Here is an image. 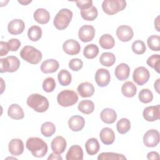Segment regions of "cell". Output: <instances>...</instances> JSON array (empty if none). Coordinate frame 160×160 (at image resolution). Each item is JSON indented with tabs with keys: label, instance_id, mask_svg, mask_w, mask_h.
Returning a JSON list of instances; mask_svg holds the SVG:
<instances>
[{
	"label": "cell",
	"instance_id": "35",
	"mask_svg": "<svg viewBox=\"0 0 160 160\" xmlns=\"http://www.w3.org/2000/svg\"><path fill=\"white\" fill-rule=\"evenodd\" d=\"M81 17L86 21H94L98 15V11L96 7L92 6L91 8L84 9L81 10Z\"/></svg>",
	"mask_w": 160,
	"mask_h": 160
},
{
	"label": "cell",
	"instance_id": "40",
	"mask_svg": "<svg viewBox=\"0 0 160 160\" xmlns=\"http://www.w3.org/2000/svg\"><path fill=\"white\" fill-rule=\"evenodd\" d=\"M147 64L153 68L158 73L160 70V56L159 54H153L149 57L146 61Z\"/></svg>",
	"mask_w": 160,
	"mask_h": 160
},
{
	"label": "cell",
	"instance_id": "27",
	"mask_svg": "<svg viewBox=\"0 0 160 160\" xmlns=\"http://www.w3.org/2000/svg\"><path fill=\"white\" fill-rule=\"evenodd\" d=\"M85 148L87 153L89 155H94L97 154L100 149V144L97 139L92 138L89 139L85 144Z\"/></svg>",
	"mask_w": 160,
	"mask_h": 160
},
{
	"label": "cell",
	"instance_id": "23",
	"mask_svg": "<svg viewBox=\"0 0 160 160\" xmlns=\"http://www.w3.org/2000/svg\"><path fill=\"white\" fill-rule=\"evenodd\" d=\"M77 91L81 97L88 98L94 94V88L91 83L89 82H83L79 84Z\"/></svg>",
	"mask_w": 160,
	"mask_h": 160
},
{
	"label": "cell",
	"instance_id": "22",
	"mask_svg": "<svg viewBox=\"0 0 160 160\" xmlns=\"http://www.w3.org/2000/svg\"><path fill=\"white\" fill-rule=\"evenodd\" d=\"M115 76L119 81H124L129 78L130 68L126 63H121L116 66L114 71Z\"/></svg>",
	"mask_w": 160,
	"mask_h": 160
},
{
	"label": "cell",
	"instance_id": "14",
	"mask_svg": "<svg viewBox=\"0 0 160 160\" xmlns=\"http://www.w3.org/2000/svg\"><path fill=\"white\" fill-rule=\"evenodd\" d=\"M63 51L69 55L78 54L81 50L79 43L72 39L66 40L62 44Z\"/></svg>",
	"mask_w": 160,
	"mask_h": 160
},
{
	"label": "cell",
	"instance_id": "9",
	"mask_svg": "<svg viewBox=\"0 0 160 160\" xmlns=\"http://www.w3.org/2000/svg\"><path fill=\"white\" fill-rule=\"evenodd\" d=\"M159 132L156 129L148 130L143 136V143L148 148H154L159 142Z\"/></svg>",
	"mask_w": 160,
	"mask_h": 160
},
{
	"label": "cell",
	"instance_id": "3",
	"mask_svg": "<svg viewBox=\"0 0 160 160\" xmlns=\"http://www.w3.org/2000/svg\"><path fill=\"white\" fill-rule=\"evenodd\" d=\"M72 15V12L69 9H61L54 18L53 24L54 27L58 30L65 29L71 21Z\"/></svg>",
	"mask_w": 160,
	"mask_h": 160
},
{
	"label": "cell",
	"instance_id": "12",
	"mask_svg": "<svg viewBox=\"0 0 160 160\" xmlns=\"http://www.w3.org/2000/svg\"><path fill=\"white\" fill-rule=\"evenodd\" d=\"M95 81L99 87H105L110 82L111 76L109 71L104 68H100L97 70L95 74Z\"/></svg>",
	"mask_w": 160,
	"mask_h": 160
},
{
	"label": "cell",
	"instance_id": "46",
	"mask_svg": "<svg viewBox=\"0 0 160 160\" xmlns=\"http://www.w3.org/2000/svg\"><path fill=\"white\" fill-rule=\"evenodd\" d=\"M8 43L9 48V50L11 51H16L21 46L20 41L16 38L10 39L8 41Z\"/></svg>",
	"mask_w": 160,
	"mask_h": 160
},
{
	"label": "cell",
	"instance_id": "36",
	"mask_svg": "<svg viewBox=\"0 0 160 160\" xmlns=\"http://www.w3.org/2000/svg\"><path fill=\"white\" fill-rule=\"evenodd\" d=\"M99 53V48L94 44H90L85 46L83 51V54L87 59H93L97 56Z\"/></svg>",
	"mask_w": 160,
	"mask_h": 160
},
{
	"label": "cell",
	"instance_id": "11",
	"mask_svg": "<svg viewBox=\"0 0 160 160\" xmlns=\"http://www.w3.org/2000/svg\"><path fill=\"white\" fill-rule=\"evenodd\" d=\"M144 119L149 122L158 120L160 118V106H151L146 107L142 112Z\"/></svg>",
	"mask_w": 160,
	"mask_h": 160
},
{
	"label": "cell",
	"instance_id": "1",
	"mask_svg": "<svg viewBox=\"0 0 160 160\" xmlns=\"http://www.w3.org/2000/svg\"><path fill=\"white\" fill-rule=\"evenodd\" d=\"M26 147L36 158H42L48 152L46 142L38 137L28 138L26 143Z\"/></svg>",
	"mask_w": 160,
	"mask_h": 160
},
{
	"label": "cell",
	"instance_id": "33",
	"mask_svg": "<svg viewBox=\"0 0 160 160\" xmlns=\"http://www.w3.org/2000/svg\"><path fill=\"white\" fill-rule=\"evenodd\" d=\"M97 159L98 160H124L126 159V158L122 154L106 152L99 154Z\"/></svg>",
	"mask_w": 160,
	"mask_h": 160
},
{
	"label": "cell",
	"instance_id": "16",
	"mask_svg": "<svg viewBox=\"0 0 160 160\" xmlns=\"http://www.w3.org/2000/svg\"><path fill=\"white\" fill-rule=\"evenodd\" d=\"M9 152L14 156L21 155L24 151V143L21 139L15 138L10 141L8 145Z\"/></svg>",
	"mask_w": 160,
	"mask_h": 160
},
{
	"label": "cell",
	"instance_id": "21",
	"mask_svg": "<svg viewBox=\"0 0 160 160\" xmlns=\"http://www.w3.org/2000/svg\"><path fill=\"white\" fill-rule=\"evenodd\" d=\"M99 138L103 144L110 145L112 144L115 140V134L112 129L104 128L99 133Z\"/></svg>",
	"mask_w": 160,
	"mask_h": 160
},
{
	"label": "cell",
	"instance_id": "32",
	"mask_svg": "<svg viewBox=\"0 0 160 160\" xmlns=\"http://www.w3.org/2000/svg\"><path fill=\"white\" fill-rule=\"evenodd\" d=\"M58 79L61 86H67L71 84L72 76L68 71L66 69H61L58 74Z\"/></svg>",
	"mask_w": 160,
	"mask_h": 160
},
{
	"label": "cell",
	"instance_id": "51",
	"mask_svg": "<svg viewBox=\"0 0 160 160\" xmlns=\"http://www.w3.org/2000/svg\"><path fill=\"white\" fill-rule=\"evenodd\" d=\"M159 81H160V79L158 78L156 81L154 82V87L155 88V90L156 91V92L158 93L159 92Z\"/></svg>",
	"mask_w": 160,
	"mask_h": 160
},
{
	"label": "cell",
	"instance_id": "28",
	"mask_svg": "<svg viewBox=\"0 0 160 160\" xmlns=\"http://www.w3.org/2000/svg\"><path fill=\"white\" fill-rule=\"evenodd\" d=\"M121 92L125 97L132 98L137 92V88L131 81H126L122 86Z\"/></svg>",
	"mask_w": 160,
	"mask_h": 160
},
{
	"label": "cell",
	"instance_id": "8",
	"mask_svg": "<svg viewBox=\"0 0 160 160\" xmlns=\"http://www.w3.org/2000/svg\"><path fill=\"white\" fill-rule=\"evenodd\" d=\"M150 78V73L148 69L143 66H139L135 69L132 74L133 81L139 86L146 84Z\"/></svg>",
	"mask_w": 160,
	"mask_h": 160
},
{
	"label": "cell",
	"instance_id": "31",
	"mask_svg": "<svg viewBox=\"0 0 160 160\" xmlns=\"http://www.w3.org/2000/svg\"><path fill=\"white\" fill-rule=\"evenodd\" d=\"M99 62L102 66H104L106 67H110L115 63L116 56L112 52H103L99 58Z\"/></svg>",
	"mask_w": 160,
	"mask_h": 160
},
{
	"label": "cell",
	"instance_id": "39",
	"mask_svg": "<svg viewBox=\"0 0 160 160\" xmlns=\"http://www.w3.org/2000/svg\"><path fill=\"white\" fill-rule=\"evenodd\" d=\"M147 44L150 49L154 51L160 50V37L158 35H151L147 39Z\"/></svg>",
	"mask_w": 160,
	"mask_h": 160
},
{
	"label": "cell",
	"instance_id": "7",
	"mask_svg": "<svg viewBox=\"0 0 160 160\" xmlns=\"http://www.w3.org/2000/svg\"><path fill=\"white\" fill-rule=\"evenodd\" d=\"M20 66V61L14 56H9L0 59V72H13L16 71Z\"/></svg>",
	"mask_w": 160,
	"mask_h": 160
},
{
	"label": "cell",
	"instance_id": "19",
	"mask_svg": "<svg viewBox=\"0 0 160 160\" xmlns=\"http://www.w3.org/2000/svg\"><path fill=\"white\" fill-rule=\"evenodd\" d=\"M59 67L58 61L54 59H49L43 61L41 65V70L43 73H53L56 72Z\"/></svg>",
	"mask_w": 160,
	"mask_h": 160
},
{
	"label": "cell",
	"instance_id": "34",
	"mask_svg": "<svg viewBox=\"0 0 160 160\" xmlns=\"http://www.w3.org/2000/svg\"><path fill=\"white\" fill-rule=\"evenodd\" d=\"M28 36L29 39L32 41H38L42 36L41 28L36 25L30 27L28 31Z\"/></svg>",
	"mask_w": 160,
	"mask_h": 160
},
{
	"label": "cell",
	"instance_id": "5",
	"mask_svg": "<svg viewBox=\"0 0 160 160\" xmlns=\"http://www.w3.org/2000/svg\"><path fill=\"white\" fill-rule=\"evenodd\" d=\"M78 101L77 93L69 89H65L60 92L57 96L58 104L62 107H69L75 104Z\"/></svg>",
	"mask_w": 160,
	"mask_h": 160
},
{
	"label": "cell",
	"instance_id": "45",
	"mask_svg": "<svg viewBox=\"0 0 160 160\" xmlns=\"http://www.w3.org/2000/svg\"><path fill=\"white\" fill-rule=\"evenodd\" d=\"M78 8L81 10H84L91 8L92 6V1L91 0H83L76 1Z\"/></svg>",
	"mask_w": 160,
	"mask_h": 160
},
{
	"label": "cell",
	"instance_id": "10",
	"mask_svg": "<svg viewBox=\"0 0 160 160\" xmlns=\"http://www.w3.org/2000/svg\"><path fill=\"white\" fill-rule=\"evenodd\" d=\"M95 32V29L92 26L89 24L83 25L79 30L78 37L81 41L88 42L93 39Z\"/></svg>",
	"mask_w": 160,
	"mask_h": 160
},
{
	"label": "cell",
	"instance_id": "44",
	"mask_svg": "<svg viewBox=\"0 0 160 160\" xmlns=\"http://www.w3.org/2000/svg\"><path fill=\"white\" fill-rule=\"evenodd\" d=\"M68 65L69 68L71 70L74 71H78L82 68L83 62L79 58H73L69 61Z\"/></svg>",
	"mask_w": 160,
	"mask_h": 160
},
{
	"label": "cell",
	"instance_id": "15",
	"mask_svg": "<svg viewBox=\"0 0 160 160\" xmlns=\"http://www.w3.org/2000/svg\"><path fill=\"white\" fill-rule=\"evenodd\" d=\"M25 29V24L22 20L15 19L11 21L8 25V32L12 35H18L22 33Z\"/></svg>",
	"mask_w": 160,
	"mask_h": 160
},
{
	"label": "cell",
	"instance_id": "50",
	"mask_svg": "<svg viewBox=\"0 0 160 160\" xmlns=\"http://www.w3.org/2000/svg\"><path fill=\"white\" fill-rule=\"evenodd\" d=\"M159 16H158L156 18V19L154 20V26H155L156 30L159 32L160 30H159Z\"/></svg>",
	"mask_w": 160,
	"mask_h": 160
},
{
	"label": "cell",
	"instance_id": "37",
	"mask_svg": "<svg viewBox=\"0 0 160 160\" xmlns=\"http://www.w3.org/2000/svg\"><path fill=\"white\" fill-rule=\"evenodd\" d=\"M56 132V126L51 122H45L41 127V132L45 137H51Z\"/></svg>",
	"mask_w": 160,
	"mask_h": 160
},
{
	"label": "cell",
	"instance_id": "20",
	"mask_svg": "<svg viewBox=\"0 0 160 160\" xmlns=\"http://www.w3.org/2000/svg\"><path fill=\"white\" fill-rule=\"evenodd\" d=\"M67 160H82L83 159V151L79 145H72L66 153Z\"/></svg>",
	"mask_w": 160,
	"mask_h": 160
},
{
	"label": "cell",
	"instance_id": "38",
	"mask_svg": "<svg viewBox=\"0 0 160 160\" xmlns=\"http://www.w3.org/2000/svg\"><path fill=\"white\" fill-rule=\"evenodd\" d=\"M116 128L119 133L121 134H126L131 129V122L127 118H121L118 121Z\"/></svg>",
	"mask_w": 160,
	"mask_h": 160
},
{
	"label": "cell",
	"instance_id": "17",
	"mask_svg": "<svg viewBox=\"0 0 160 160\" xmlns=\"http://www.w3.org/2000/svg\"><path fill=\"white\" fill-rule=\"evenodd\" d=\"M67 143L66 139L60 136L54 138L51 143V147L52 151L59 154L64 152Z\"/></svg>",
	"mask_w": 160,
	"mask_h": 160
},
{
	"label": "cell",
	"instance_id": "30",
	"mask_svg": "<svg viewBox=\"0 0 160 160\" xmlns=\"http://www.w3.org/2000/svg\"><path fill=\"white\" fill-rule=\"evenodd\" d=\"M78 108L80 112L85 114H89L94 110V104L91 100H82L79 103Z\"/></svg>",
	"mask_w": 160,
	"mask_h": 160
},
{
	"label": "cell",
	"instance_id": "48",
	"mask_svg": "<svg viewBox=\"0 0 160 160\" xmlns=\"http://www.w3.org/2000/svg\"><path fill=\"white\" fill-rule=\"evenodd\" d=\"M147 159H152V160H159V154L156 151L149 152L147 154Z\"/></svg>",
	"mask_w": 160,
	"mask_h": 160
},
{
	"label": "cell",
	"instance_id": "41",
	"mask_svg": "<svg viewBox=\"0 0 160 160\" xmlns=\"http://www.w3.org/2000/svg\"><path fill=\"white\" fill-rule=\"evenodd\" d=\"M139 99L142 103H149L153 99V94L151 91L148 89H142L140 91L138 95Z\"/></svg>",
	"mask_w": 160,
	"mask_h": 160
},
{
	"label": "cell",
	"instance_id": "26",
	"mask_svg": "<svg viewBox=\"0 0 160 160\" xmlns=\"http://www.w3.org/2000/svg\"><path fill=\"white\" fill-rule=\"evenodd\" d=\"M100 117L104 123L112 124L117 119V114L112 109L105 108L101 111Z\"/></svg>",
	"mask_w": 160,
	"mask_h": 160
},
{
	"label": "cell",
	"instance_id": "53",
	"mask_svg": "<svg viewBox=\"0 0 160 160\" xmlns=\"http://www.w3.org/2000/svg\"><path fill=\"white\" fill-rule=\"evenodd\" d=\"M1 82H2V87H1V93H2L3 92V91H4V89L2 88V86H3V79H2V78H1Z\"/></svg>",
	"mask_w": 160,
	"mask_h": 160
},
{
	"label": "cell",
	"instance_id": "47",
	"mask_svg": "<svg viewBox=\"0 0 160 160\" xmlns=\"http://www.w3.org/2000/svg\"><path fill=\"white\" fill-rule=\"evenodd\" d=\"M0 56H3L6 55L8 52L10 51L9 48L8 46V42H4V41H1L0 42Z\"/></svg>",
	"mask_w": 160,
	"mask_h": 160
},
{
	"label": "cell",
	"instance_id": "29",
	"mask_svg": "<svg viewBox=\"0 0 160 160\" xmlns=\"http://www.w3.org/2000/svg\"><path fill=\"white\" fill-rule=\"evenodd\" d=\"M99 43L103 49H110L114 46L115 40L111 35L105 34L101 36L99 40Z\"/></svg>",
	"mask_w": 160,
	"mask_h": 160
},
{
	"label": "cell",
	"instance_id": "2",
	"mask_svg": "<svg viewBox=\"0 0 160 160\" xmlns=\"http://www.w3.org/2000/svg\"><path fill=\"white\" fill-rule=\"evenodd\" d=\"M28 106L38 112H44L49 108L48 99L38 93L31 94L27 99Z\"/></svg>",
	"mask_w": 160,
	"mask_h": 160
},
{
	"label": "cell",
	"instance_id": "24",
	"mask_svg": "<svg viewBox=\"0 0 160 160\" xmlns=\"http://www.w3.org/2000/svg\"><path fill=\"white\" fill-rule=\"evenodd\" d=\"M33 17L37 22L41 24H47L50 20L49 12L44 8L37 9L34 12Z\"/></svg>",
	"mask_w": 160,
	"mask_h": 160
},
{
	"label": "cell",
	"instance_id": "25",
	"mask_svg": "<svg viewBox=\"0 0 160 160\" xmlns=\"http://www.w3.org/2000/svg\"><path fill=\"white\" fill-rule=\"evenodd\" d=\"M8 114L11 119L19 120L24 117V113L22 108L18 104H12L9 106L8 110Z\"/></svg>",
	"mask_w": 160,
	"mask_h": 160
},
{
	"label": "cell",
	"instance_id": "49",
	"mask_svg": "<svg viewBox=\"0 0 160 160\" xmlns=\"http://www.w3.org/2000/svg\"><path fill=\"white\" fill-rule=\"evenodd\" d=\"M48 160H62V157L59 155V154L56 153V152H52L51 154H50V155L49 156V157L48 158Z\"/></svg>",
	"mask_w": 160,
	"mask_h": 160
},
{
	"label": "cell",
	"instance_id": "52",
	"mask_svg": "<svg viewBox=\"0 0 160 160\" xmlns=\"http://www.w3.org/2000/svg\"><path fill=\"white\" fill-rule=\"evenodd\" d=\"M31 1H18V2L22 5H28V4L31 3Z\"/></svg>",
	"mask_w": 160,
	"mask_h": 160
},
{
	"label": "cell",
	"instance_id": "6",
	"mask_svg": "<svg viewBox=\"0 0 160 160\" xmlns=\"http://www.w3.org/2000/svg\"><path fill=\"white\" fill-rule=\"evenodd\" d=\"M126 7V1L124 0H104L102 3L103 11L108 15H114Z\"/></svg>",
	"mask_w": 160,
	"mask_h": 160
},
{
	"label": "cell",
	"instance_id": "13",
	"mask_svg": "<svg viewBox=\"0 0 160 160\" xmlns=\"http://www.w3.org/2000/svg\"><path fill=\"white\" fill-rule=\"evenodd\" d=\"M116 36L122 42L129 41L134 36L132 29L127 25L119 26L116 29Z\"/></svg>",
	"mask_w": 160,
	"mask_h": 160
},
{
	"label": "cell",
	"instance_id": "18",
	"mask_svg": "<svg viewBox=\"0 0 160 160\" xmlns=\"http://www.w3.org/2000/svg\"><path fill=\"white\" fill-rule=\"evenodd\" d=\"M85 125V120L83 117L75 115L70 118L68 121V126L69 129L74 132H78L82 129Z\"/></svg>",
	"mask_w": 160,
	"mask_h": 160
},
{
	"label": "cell",
	"instance_id": "4",
	"mask_svg": "<svg viewBox=\"0 0 160 160\" xmlns=\"http://www.w3.org/2000/svg\"><path fill=\"white\" fill-rule=\"evenodd\" d=\"M20 56L22 59L32 64H38L42 59L41 52L31 46H25L20 51Z\"/></svg>",
	"mask_w": 160,
	"mask_h": 160
},
{
	"label": "cell",
	"instance_id": "43",
	"mask_svg": "<svg viewBox=\"0 0 160 160\" xmlns=\"http://www.w3.org/2000/svg\"><path fill=\"white\" fill-rule=\"evenodd\" d=\"M42 86L44 91L46 92H52L56 88L55 80L53 78L48 77L43 81Z\"/></svg>",
	"mask_w": 160,
	"mask_h": 160
},
{
	"label": "cell",
	"instance_id": "42",
	"mask_svg": "<svg viewBox=\"0 0 160 160\" xmlns=\"http://www.w3.org/2000/svg\"><path fill=\"white\" fill-rule=\"evenodd\" d=\"M132 51L136 54H142L146 50V47L144 42L141 40H136L131 46Z\"/></svg>",
	"mask_w": 160,
	"mask_h": 160
}]
</instances>
